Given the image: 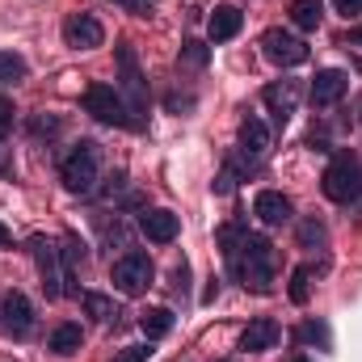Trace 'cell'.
I'll list each match as a JSON object with an SVG mask.
<instances>
[{"mask_svg": "<svg viewBox=\"0 0 362 362\" xmlns=\"http://www.w3.org/2000/svg\"><path fill=\"white\" fill-rule=\"evenodd\" d=\"M262 101L270 105L274 122L286 127L291 114L299 110V81H274V85H266V89H262Z\"/></svg>", "mask_w": 362, "mask_h": 362, "instance_id": "12", "label": "cell"}, {"mask_svg": "<svg viewBox=\"0 0 362 362\" xmlns=\"http://www.w3.org/2000/svg\"><path fill=\"white\" fill-rule=\"evenodd\" d=\"M152 358V346L144 341V346H122L118 354H114V362H148Z\"/></svg>", "mask_w": 362, "mask_h": 362, "instance_id": "28", "label": "cell"}, {"mask_svg": "<svg viewBox=\"0 0 362 362\" xmlns=\"http://www.w3.org/2000/svg\"><path fill=\"white\" fill-rule=\"evenodd\" d=\"M8 240H13V232H8V228L0 223V245H8Z\"/></svg>", "mask_w": 362, "mask_h": 362, "instance_id": "36", "label": "cell"}, {"mask_svg": "<svg viewBox=\"0 0 362 362\" xmlns=\"http://www.w3.org/2000/svg\"><path fill=\"white\" fill-rule=\"evenodd\" d=\"M97 169H101V152H97V144H93V139H81V144H72V152L59 160V181H64L68 194H93V185H97Z\"/></svg>", "mask_w": 362, "mask_h": 362, "instance_id": "4", "label": "cell"}, {"mask_svg": "<svg viewBox=\"0 0 362 362\" xmlns=\"http://www.w3.org/2000/svg\"><path fill=\"white\" fill-rule=\"evenodd\" d=\"M215 295H219V278H211V286L202 291V303H215Z\"/></svg>", "mask_w": 362, "mask_h": 362, "instance_id": "35", "label": "cell"}, {"mask_svg": "<svg viewBox=\"0 0 362 362\" xmlns=\"http://www.w3.org/2000/svg\"><path fill=\"white\" fill-rule=\"evenodd\" d=\"M291 337H295L299 346H320V350H329V346H333V337H329V325H325V320H303Z\"/></svg>", "mask_w": 362, "mask_h": 362, "instance_id": "23", "label": "cell"}, {"mask_svg": "<svg viewBox=\"0 0 362 362\" xmlns=\"http://www.w3.org/2000/svg\"><path fill=\"white\" fill-rule=\"evenodd\" d=\"M59 118H30V135L38 139V135H59Z\"/></svg>", "mask_w": 362, "mask_h": 362, "instance_id": "29", "label": "cell"}, {"mask_svg": "<svg viewBox=\"0 0 362 362\" xmlns=\"http://www.w3.org/2000/svg\"><path fill=\"white\" fill-rule=\"evenodd\" d=\"M81 341H85V333H81V325H55L51 329V337H47V350L51 354H59V358H68V354H76L81 350Z\"/></svg>", "mask_w": 362, "mask_h": 362, "instance_id": "18", "label": "cell"}, {"mask_svg": "<svg viewBox=\"0 0 362 362\" xmlns=\"http://www.w3.org/2000/svg\"><path fill=\"white\" fill-rule=\"evenodd\" d=\"M118 93H122V101L131 105V114L144 122V114H148V81H144V72H139V59H135V51L122 42L118 51Z\"/></svg>", "mask_w": 362, "mask_h": 362, "instance_id": "5", "label": "cell"}, {"mask_svg": "<svg viewBox=\"0 0 362 362\" xmlns=\"http://www.w3.org/2000/svg\"><path fill=\"white\" fill-rule=\"evenodd\" d=\"M173 325H177V316H173L169 308H148V312L139 316V329H144V337H148V341L169 337V333H173Z\"/></svg>", "mask_w": 362, "mask_h": 362, "instance_id": "19", "label": "cell"}, {"mask_svg": "<svg viewBox=\"0 0 362 362\" xmlns=\"http://www.w3.org/2000/svg\"><path fill=\"white\" fill-rule=\"evenodd\" d=\"M219 249H223L228 274L245 291H257V295L274 291V245L266 236L249 232L245 223H223L219 228Z\"/></svg>", "mask_w": 362, "mask_h": 362, "instance_id": "1", "label": "cell"}, {"mask_svg": "<svg viewBox=\"0 0 362 362\" xmlns=\"http://www.w3.org/2000/svg\"><path fill=\"white\" fill-rule=\"evenodd\" d=\"M240 152L249 156V160H262L266 152H270V127L262 122V118H245L240 122Z\"/></svg>", "mask_w": 362, "mask_h": 362, "instance_id": "17", "label": "cell"}, {"mask_svg": "<svg viewBox=\"0 0 362 362\" xmlns=\"http://www.w3.org/2000/svg\"><path fill=\"white\" fill-rule=\"evenodd\" d=\"M325 240H329V232H325V223H320L316 215H308V219L299 223V245H303V249H320Z\"/></svg>", "mask_w": 362, "mask_h": 362, "instance_id": "26", "label": "cell"}, {"mask_svg": "<svg viewBox=\"0 0 362 362\" xmlns=\"http://www.w3.org/2000/svg\"><path fill=\"white\" fill-rule=\"evenodd\" d=\"M59 262H64V274H68V282L76 278V270L85 266V240L76 236V232H68L64 236V249H59ZM72 295H81L76 286H72Z\"/></svg>", "mask_w": 362, "mask_h": 362, "instance_id": "20", "label": "cell"}, {"mask_svg": "<svg viewBox=\"0 0 362 362\" xmlns=\"http://www.w3.org/2000/svg\"><path fill=\"white\" fill-rule=\"evenodd\" d=\"M286 295H291V303H295V308H303V303H308V295H312V266H295Z\"/></svg>", "mask_w": 362, "mask_h": 362, "instance_id": "25", "label": "cell"}, {"mask_svg": "<svg viewBox=\"0 0 362 362\" xmlns=\"http://www.w3.org/2000/svg\"><path fill=\"white\" fill-rule=\"evenodd\" d=\"M152 257L144 253V249H131V253H122L114 266H110V282L122 291V295H144L148 286H152Z\"/></svg>", "mask_w": 362, "mask_h": 362, "instance_id": "7", "label": "cell"}, {"mask_svg": "<svg viewBox=\"0 0 362 362\" xmlns=\"http://www.w3.org/2000/svg\"><path fill=\"white\" fill-rule=\"evenodd\" d=\"M291 21H295L299 30H320L325 4H320V0H295V4H291Z\"/></svg>", "mask_w": 362, "mask_h": 362, "instance_id": "22", "label": "cell"}, {"mask_svg": "<svg viewBox=\"0 0 362 362\" xmlns=\"http://www.w3.org/2000/svg\"><path fill=\"white\" fill-rule=\"evenodd\" d=\"M333 8H337L341 17H358V13H362V0H333Z\"/></svg>", "mask_w": 362, "mask_h": 362, "instance_id": "33", "label": "cell"}, {"mask_svg": "<svg viewBox=\"0 0 362 362\" xmlns=\"http://www.w3.org/2000/svg\"><path fill=\"white\" fill-rule=\"evenodd\" d=\"M346 89H350V72H341V68H325V72L312 76L308 97H312L316 110H329V105H337V101L346 97Z\"/></svg>", "mask_w": 362, "mask_h": 362, "instance_id": "11", "label": "cell"}, {"mask_svg": "<svg viewBox=\"0 0 362 362\" xmlns=\"http://www.w3.org/2000/svg\"><path fill=\"white\" fill-rule=\"evenodd\" d=\"M341 47H362V25H350V30L341 34Z\"/></svg>", "mask_w": 362, "mask_h": 362, "instance_id": "34", "label": "cell"}, {"mask_svg": "<svg viewBox=\"0 0 362 362\" xmlns=\"http://www.w3.org/2000/svg\"><path fill=\"white\" fill-rule=\"evenodd\" d=\"M139 232H144L152 245H173L177 232H181V219L173 211H165V206H152V211L139 215Z\"/></svg>", "mask_w": 362, "mask_h": 362, "instance_id": "13", "label": "cell"}, {"mask_svg": "<svg viewBox=\"0 0 362 362\" xmlns=\"http://www.w3.org/2000/svg\"><path fill=\"white\" fill-rule=\"evenodd\" d=\"M81 308L89 312L93 320H101V325H110V320H118L122 312H118V303L110 299V295H97V291H85L81 295Z\"/></svg>", "mask_w": 362, "mask_h": 362, "instance_id": "21", "label": "cell"}, {"mask_svg": "<svg viewBox=\"0 0 362 362\" xmlns=\"http://www.w3.org/2000/svg\"><path fill=\"white\" fill-rule=\"evenodd\" d=\"M320 189H325V198L337 202V206L358 202V194H362V160L354 156V152H337V156L329 160L325 177H320Z\"/></svg>", "mask_w": 362, "mask_h": 362, "instance_id": "3", "label": "cell"}, {"mask_svg": "<svg viewBox=\"0 0 362 362\" xmlns=\"http://www.w3.org/2000/svg\"><path fill=\"white\" fill-rule=\"evenodd\" d=\"M253 215H257L266 228H282V223H291V219H295L291 198H286V194H278V189H257V198H253Z\"/></svg>", "mask_w": 362, "mask_h": 362, "instance_id": "14", "label": "cell"}, {"mask_svg": "<svg viewBox=\"0 0 362 362\" xmlns=\"http://www.w3.org/2000/svg\"><path fill=\"white\" fill-rule=\"evenodd\" d=\"M262 51H266V59L278 64V68H299V64H308V42L295 38L291 30H278V25L262 34Z\"/></svg>", "mask_w": 362, "mask_h": 362, "instance_id": "8", "label": "cell"}, {"mask_svg": "<svg viewBox=\"0 0 362 362\" xmlns=\"http://www.w3.org/2000/svg\"><path fill=\"white\" fill-rule=\"evenodd\" d=\"M291 362H308V358H303V354H295V358H291Z\"/></svg>", "mask_w": 362, "mask_h": 362, "instance_id": "37", "label": "cell"}, {"mask_svg": "<svg viewBox=\"0 0 362 362\" xmlns=\"http://www.w3.org/2000/svg\"><path fill=\"white\" fill-rule=\"evenodd\" d=\"M274 346H278V325H274L270 316L253 320V325L240 333V354H266Z\"/></svg>", "mask_w": 362, "mask_h": 362, "instance_id": "16", "label": "cell"}, {"mask_svg": "<svg viewBox=\"0 0 362 362\" xmlns=\"http://www.w3.org/2000/svg\"><path fill=\"white\" fill-rule=\"evenodd\" d=\"M206 59H211V51H206L202 42H185V47H181V64H185V68H206Z\"/></svg>", "mask_w": 362, "mask_h": 362, "instance_id": "27", "label": "cell"}, {"mask_svg": "<svg viewBox=\"0 0 362 362\" xmlns=\"http://www.w3.org/2000/svg\"><path fill=\"white\" fill-rule=\"evenodd\" d=\"M240 25H245V13H240L236 4H219V8L211 13V21H206V38H211V42H232V38L240 34Z\"/></svg>", "mask_w": 362, "mask_h": 362, "instance_id": "15", "label": "cell"}, {"mask_svg": "<svg viewBox=\"0 0 362 362\" xmlns=\"http://www.w3.org/2000/svg\"><path fill=\"white\" fill-rule=\"evenodd\" d=\"M232 189H236V169L228 165V169L219 173V181H215V194H232Z\"/></svg>", "mask_w": 362, "mask_h": 362, "instance_id": "32", "label": "cell"}, {"mask_svg": "<svg viewBox=\"0 0 362 362\" xmlns=\"http://www.w3.org/2000/svg\"><path fill=\"white\" fill-rule=\"evenodd\" d=\"M0 329L8 333V337H30L34 333V303L21 295V291H8L4 299H0Z\"/></svg>", "mask_w": 362, "mask_h": 362, "instance_id": "9", "label": "cell"}, {"mask_svg": "<svg viewBox=\"0 0 362 362\" xmlns=\"http://www.w3.org/2000/svg\"><path fill=\"white\" fill-rule=\"evenodd\" d=\"M25 59L17 51H0V85H21L25 81Z\"/></svg>", "mask_w": 362, "mask_h": 362, "instance_id": "24", "label": "cell"}, {"mask_svg": "<svg viewBox=\"0 0 362 362\" xmlns=\"http://www.w3.org/2000/svg\"><path fill=\"white\" fill-rule=\"evenodd\" d=\"M64 42H68L72 51H97V47L105 42V30H101V21H97L93 13H72V17L64 21Z\"/></svg>", "mask_w": 362, "mask_h": 362, "instance_id": "10", "label": "cell"}, {"mask_svg": "<svg viewBox=\"0 0 362 362\" xmlns=\"http://www.w3.org/2000/svg\"><path fill=\"white\" fill-rule=\"evenodd\" d=\"M85 114H93V118H97V122H105V127L144 131V122L131 114V105L122 101V93L114 89V85H105V81H93L89 89H85Z\"/></svg>", "mask_w": 362, "mask_h": 362, "instance_id": "2", "label": "cell"}, {"mask_svg": "<svg viewBox=\"0 0 362 362\" xmlns=\"http://www.w3.org/2000/svg\"><path fill=\"white\" fill-rule=\"evenodd\" d=\"M127 13H135V17H148V13H156V4L152 0H118Z\"/></svg>", "mask_w": 362, "mask_h": 362, "instance_id": "31", "label": "cell"}, {"mask_svg": "<svg viewBox=\"0 0 362 362\" xmlns=\"http://www.w3.org/2000/svg\"><path fill=\"white\" fill-rule=\"evenodd\" d=\"M13 118H17V110H13V101H8V97L0 93V139H4L8 131H13Z\"/></svg>", "mask_w": 362, "mask_h": 362, "instance_id": "30", "label": "cell"}, {"mask_svg": "<svg viewBox=\"0 0 362 362\" xmlns=\"http://www.w3.org/2000/svg\"><path fill=\"white\" fill-rule=\"evenodd\" d=\"M30 253H34V262H38V274H42V291H47V299H64V295H72V282H68V274H64L59 249H55L47 236H30Z\"/></svg>", "mask_w": 362, "mask_h": 362, "instance_id": "6", "label": "cell"}]
</instances>
